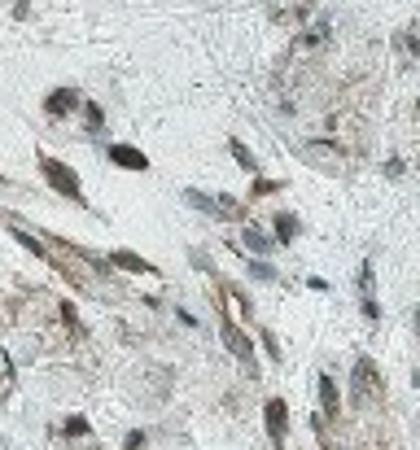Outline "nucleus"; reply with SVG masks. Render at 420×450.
I'll use <instances>...</instances> for the list:
<instances>
[{
    "mask_svg": "<svg viewBox=\"0 0 420 450\" xmlns=\"http://www.w3.org/2000/svg\"><path fill=\"white\" fill-rule=\"evenodd\" d=\"M40 171H44V179L53 184L61 197H70V202H84V188H79V175L70 171V166H61L57 158H48V153H40Z\"/></svg>",
    "mask_w": 420,
    "mask_h": 450,
    "instance_id": "f257e3e1",
    "label": "nucleus"
},
{
    "mask_svg": "<svg viewBox=\"0 0 420 450\" xmlns=\"http://www.w3.org/2000/svg\"><path fill=\"white\" fill-rule=\"evenodd\" d=\"M184 202L202 214H215V219H241L246 214V206H237L232 197H206L202 188H184Z\"/></svg>",
    "mask_w": 420,
    "mask_h": 450,
    "instance_id": "f03ea898",
    "label": "nucleus"
},
{
    "mask_svg": "<svg viewBox=\"0 0 420 450\" xmlns=\"http://www.w3.org/2000/svg\"><path fill=\"white\" fill-rule=\"evenodd\" d=\"M223 341H228V350H232L241 363H246V368H250V376H258V368H254V341H250L246 332H241V328L228 320V315H223Z\"/></svg>",
    "mask_w": 420,
    "mask_h": 450,
    "instance_id": "7ed1b4c3",
    "label": "nucleus"
},
{
    "mask_svg": "<svg viewBox=\"0 0 420 450\" xmlns=\"http://www.w3.org/2000/svg\"><path fill=\"white\" fill-rule=\"evenodd\" d=\"M70 110H79V92L75 88H53L44 96V114L48 119H66Z\"/></svg>",
    "mask_w": 420,
    "mask_h": 450,
    "instance_id": "20e7f679",
    "label": "nucleus"
},
{
    "mask_svg": "<svg viewBox=\"0 0 420 450\" xmlns=\"http://www.w3.org/2000/svg\"><path fill=\"white\" fill-rule=\"evenodd\" d=\"M263 420H267V437L280 442L285 433H289V407L280 403V398H271V403L263 407Z\"/></svg>",
    "mask_w": 420,
    "mask_h": 450,
    "instance_id": "39448f33",
    "label": "nucleus"
},
{
    "mask_svg": "<svg viewBox=\"0 0 420 450\" xmlns=\"http://www.w3.org/2000/svg\"><path fill=\"white\" fill-rule=\"evenodd\" d=\"M110 162H119L123 171H149V158L132 144H110Z\"/></svg>",
    "mask_w": 420,
    "mask_h": 450,
    "instance_id": "423d86ee",
    "label": "nucleus"
},
{
    "mask_svg": "<svg viewBox=\"0 0 420 450\" xmlns=\"http://www.w3.org/2000/svg\"><path fill=\"white\" fill-rule=\"evenodd\" d=\"M377 368H373V359H359L354 363V398H368V393H377Z\"/></svg>",
    "mask_w": 420,
    "mask_h": 450,
    "instance_id": "0eeeda50",
    "label": "nucleus"
},
{
    "mask_svg": "<svg viewBox=\"0 0 420 450\" xmlns=\"http://www.w3.org/2000/svg\"><path fill=\"white\" fill-rule=\"evenodd\" d=\"M373 285H377V276H373V267H359V293H363V315L368 320H377L381 315V306H377V297H373Z\"/></svg>",
    "mask_w": 420,
    "mask_h": 450,
    "instance_id": "6e6552de",
    "label": "nucleus"
},
{
    "mask_svg": "<svg viewBox=\"0 0 420 450\" xmlns=\"http://www.w3.org/2000/svg\"><path fill=\"white\" fill-rule=\"evenodd\" d=\"M315 385H320V407H324V415H329V420H337V415H342V398H337L333 376H320Z\"/></svg>",
    "mask_w": 420,
    "mask_h": 450,
    "instance_id": "1a4fd4ad",
    "label": "nucleus"
},
{
    "mask_svg": "<svg viewBox=\"0 0 420 450\" xmlns=\"http://www.w3.org/2000/svg\"><path fill=\"white\" fill-rule=\"evenodd\" d=\"M302 153H306V158H315V162H329V166H342V149H333L329 140H311V144H302Z\"/></svg>",
    "mask_w": 420,
    "mask_h": 450,
    "instance_id": "9d476101",
    "label": "nucleus"
},
{
    "mask_svg": "<svg viewBox=\"0 0 420 450\" xmlns=\"http://www.w3.org/2000/svg\"><path fill=\"white\" fill-rule=\"evenodd\" d=\"M110 262H114V267H127V271H140V276H149V271H153V267L144 262V258L127 254V249H114V254H110Z\"/></svg>",
    "mask_w": 420,
    "mask_h": 450,
    "instance_id": "9b49d317",
    "label": "nucleus"
},
{
    "mask_svg": "<svg viewBox=\"0 0 420 450\" xmlns=\"http://www.w3.org/2000/svg\"><path fill=\"white\" fill-rule=\"evenodd\" d=\"M241 249H254V254H271V241L263 237V232L246 227V241H241Z\"/></svg>",
    "mask_w": 420,
    "mask_h": 450,
    "instance_id": "f8f14e48",
    "label": "nucleus"
},
{
    "mask_svg": "<svg viewBox=\"0 0 420 450\" xmlns=\"http://www.w3.org/2000/svg\"><path fill=\"white\" fill-rule=\"evenodd\" d=\"M228 149H232V158H237L241 166H246V171H250V175L258 171V158H254V153H250V149H246V144H241V140H228Z\"/></svg>",
    "mask_w": 420,
    "mask_h": 450,
    "instance_id": "ddd939ff",
    "label": "nucleus"
},
{
    "mask_svg": "<svg viewBox=\"0 0 420 450\" xmlns=\"http://www.w3.org/2000/svg\"><path fill=\"white\" fill-rule=\"evenodd\" d=\"M276 237L280 241H294L298 237V214H276Z\"/></svg>",
    "mask_w": 420,
    "mask_h": 450,
    "instance_id": "4468645a",
    "label": "nucleus"
},
{
    "mask_svg": "<svg viewBox=\"0 0 420 450\" xmlns=\"http://www.w3.org/2000/svg\"><path fill=\"white\" fill-rule=\"evenodd\" d=\"M88 127L101 131V105H96V101H88Z\"/></svg>",
    "mask_w": 420,
    "mask_h": 450,
    "instance_id": "2eb2a0df",
    "label": "nucleus"
},
{
    "mask_svg": "<svg viewBox=\"0 0 420 450\" xmlns=\"http://www.w3.org/2000/svg\"><path fill=\"white\" fill-rule=\"evenodd\" d=\"M250 271H254L258 280H271V276H276V271H271V267H267V262H254V267H250Z\"/></svg>",
    "mask_w": 420,
    "mask_h": 450,
    "instance_id": "dca6fc26",
    "label": "nucleus"
},
{
    "mask_svg": "<svg viewBox=\"0 0 420 450\" xmlns=\"http://www.w3.org/2000/svg\"><path fill=\"white\" fill-rule=\"evenodd\" d=\"M66 433H88V420H79V415H75V420H66Z\"/></svg>",
    "mask_w": 420,
    "mask_h": 450,
    "instance_id": "f3484780",
    "label": "nucleus"
},
{
    "mask_svg": "<svg viewBox=\"0 0 420 450\" xmlns=\"http://www.w3.org/2000/svg\"><path fill=\"white\" fill-rule=\"evenodd\" d=\"M263 341H267V354H271V359H280V341H276V337H271V332H267V337H263Z\"/></svg>",
    "mask_w": 420,
    "mask_h": 450,
    "instance_id": "a211bd4d",
    "label": "nucleus"
},
{
    "mask_svg": "<svg viewBox=\"0 0 420 450\" xmlns=\"http://www.w3.org/2000/svg\"><path fill=\"white\" fill-rule=\"evenodd\" d=\"M144 446V433H132V437H127V450H140Z\"/></svg>",
    "mask_w": 420,
    "mask_h": 450,
    "instance_id": "6ab92c4d",
    "label": "nucleus"
},
{
    "mask_svg": "<svg viewBox=\"0 0 420 450\" xmlns=\"http://www.w3.org/2000/svg\"><path fill=\"white\" fill-rule=\"evenodd\" d=\"M0 376H9V359L5 354H0Z\"/></svg>",
    "mask_w": 420,
    "mask_h": 450,
    "instance_id": "aec40b11",
    "label": "nucleus"
}]
</instances>
